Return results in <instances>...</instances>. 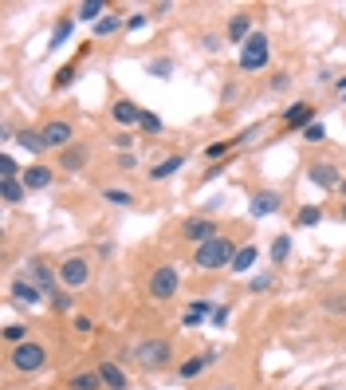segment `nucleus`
<instances>
[{
    "mask_svg": "<svg viewBox=\"0 0 346 390\" xmlns=\"http://www.w3.org/2000/svg\"><path fill=\"white\" fill-rule=\"evenodd\" d=\"M237 241L232 237H212V241H205V245H197V253H193V268H201V272H217V268H228L232 264V256H237Z\"/></svg>",
    "mask_w": 346,
    "mask_h": 390,
    "instance_id": "1",
    "label": "nucleus"
},
{
    "mask_svg": "<svg viewBox=\"0 0 346 390\" xmlns=\"http://www.w3.org/2000/svg\"><path fill=\"white\" fill-rule=\"evenodd\" d=\"M146 292H150L153 304H166V300H173L181 292V272L178 264H158V268L150 272V280H146Z\"/></svg>",
    "mask_w": 346,
    "mask_h": 390,
    "instance_id": "2",
    "label": "nucleus"
},
{
    "mask_svg": "<svg viewBox=\"0 0 346 390\" xmlns=\"http://www.w3.org/2000/svg\"><path fill=\"white\" fill-rule=\"evenodd\" d=\"M9 363H12V371H16V374H36V371L48 367V347L36 343V339H28V343H20V347H12Z\"/></svg>",
    "mask_w": 346,
    "mask_h": 390,
    "instance_id": "3",
    "label": "nucleus"
},
{
    "mask_svg": "<svg viewBox=\"0 0 346 390\" xmlns=\"http://www.w3.org/2000/svg\"><path fill=\"white\" fill-rule=\"evenodd\" d=\"M134 359L142 371H161V367L173 363V343L169 339H142L134 347Z\"/></svg>",
    "mask_w": 346,
    "mask_h": 390,
    "instance_id": "4",
    "label": "nucleus"
},
{
    "mask_svg": "<svg viewBox=\"0 0 346 390\" xmlns=\"http://www.w3.org/2000/svg\"><path fill=\"white\" fill-rule=\"evenodd\" d=\"M271 60V40L264 32H252L248 43L240 48V71H264Z\"/></svg>",
    "mask_w": 346,
    "mask_h": 390,
    "instance_id": "5",
    "label": "nucleus"
},
{
    "mask_svg": "<svg viewBox=\"0 0 346 390\" xmlns=\"http://www.w3.org/2000/svg\"><path fill=\"white\" fill-rule=\"evenodd\" d=\"M24 280H32L43 296H51V292H60V268H51L43 256H32V260L24 264Z\"/></svg>",
    "mask_w": 346,
    "mask_h": 390,
    "instance_id": "6",
    "label": "nucleus"
},
{
    "mask_svg": "<svg viewBox=\"0 0 346 390\" xmlns=\"http://www.w3.org/2000/svg\"><path fill=\"white\" fill-rule=\"evenodd\" d=\"M60 284L67 292L87 288V284H91V260H87V256H63L60 260Z\"/></svg>",
    "mask_w": 346,
    "mask_h": 390,
    "instance_id": "7",
    "label": "nucleus"
},
{
    "mask_svg": "<svg viewBox=\"0 0 346 390\" xmlns=\"http://www.w3.org/2000/svg\"><path fill=\"white\" fill-rule=\"evenodd\" d=\"M40 135H43V146H48V150H67V146H75V127H71L67 119L43 122Z\"/></svg>",
    "mask_w": 346,
    "mask_h": 390,
    "instance_id": "8",
    "label": "nucleus"
},
{
    "mask_svg": "<svg viewBox=\"0 0 346 390\" xmlns=\"http://www.w3.org/2000/svg\"><path fill=\"white\" fill-rule=\"evenodd\" d=\"M220 359V351L217 347H209V351H201V355H193V359H185V363L178 367V379L181 382H193V379H201L205 371H209L212 363Z\"/></svg>",
    "mask_w": 346,
    "mask_h": 390,
    "instance_id": "9",
    "label": "nucleus"
},
{
    "mask_svg": "<svg viewBox=\"0 0 346 390\" xmlns=\"http://www.w3.org/2000/svg\"><path fill=\"white\" fill-rule=\"evenodd\" d=\"M181 237L193 241V245H205V241L220 237V229H217V221L212 217H189L185 225H181Z\"/></svg>",
    "mask_w": 346,
    "mask_h": 390,
    "instance_id": "10",
    "label": "nucleus"
},
{
    "mask_svg": "<svg viewBox=\"0 0 346 390\" xmlns=\"http://www.w3.org/2000/svg\"><path fill=\"white\" fill-rule=\"evenodd\" d=\"M307 178H311V186H319V189H338L342 186V174H338L335 162H311Z\"/></svg>",
    "mask_w": 346,
    "mask_h": 390,
    "instance_id": "11",
    "label": "nucleus"
},
{
    "mask_svg": "<svg viewBox=\"0 0 346 390\" xmlns=\"http://www.w3.org/2000/svg\"><path fill=\"white\" fill-rule=\"evenodd\" d=\"M9 300H12L16 307H36V304L43 300V292L36 288L32 280H24V276H20V280H12V284H9Z\"/></svg>",
    "mask_w": 346,
    "mask_h": 390,
    "instance_id": "12",
    "label": "nucleus"
},
{
    "mask_svg": "<svg viewBox=\"0 0 346 390\" xmlns=\"http://www.w3.org/2000/svg\"><path fill=\"white\" fill-rule=\"evenodd\" d=\"M311 122H315V107H311V102H303V99L291 102V107L283 110V127L287 130H307Z\"/></svg>",
    "mask_w": 346,
    "mask_h": 390,
    "instance_id": "13",
    "label": "nucleus"
},
{
    "mask_svg": "<svg viewBox=\"0 0 346 390\" xmlns=\"http://www.w3.org/2000/svg\"><path fill=\"white\" fill-rule=\"evenodd\" d=\"M24 189L28 194H40V189H48L51 181H55V170H51V166H43V162H36V166H28L24 170Z\"/></svg>",
    "mask_w": 346,
    "mask_h": 390,
    "instance_id": "14",
    "label": "nucleus"
},
{
    "mask_svg": "<svg viewBox=\"0 0 346 390\" xmlns=\"http://www.w3.org/2000/svg\"><path fill=\"white\" fill-rule=\"evenodd\" d=\"M279 205H283L279 189H260V194H252L248 209H252V217H271V213H279Z\"/></svg>",
    "mask_w": 346,
    "mask_h": 390,
    "instance_id": "15",
    "label": "nucleus"
},
{
    "mask_svg": "<svg viewBox=\"0 0 346 390\" xmlns=\"http://www.w3.org/2000/svg\"><path fill=\"white\" fill-rule=\"evenodd\" d=\"M142 115H146V110L138 107L134 99H119L114 107H110V119L119 122V127H138V122H142Z\"/></svg>",
    "mask_w": 346,
    "mask_h": 390,
    "instance_id": "16",
    "label": "nucleus"
},
{
    "mask_svg": "<svg viewBox=\"0 0 346 390\" xmlns=\"http://www.w3.org/2000/svg\"><path fill=\"white\" fill-rule=\"evenodd\" d=\"M225 36H228L232 43H240V48H244V43H248V36H252V16H248V12H237V16H228Z\"/></svg>",
    "mask_w": 346,
    "mask_h": 390,
    "instance_id": "17",
    "label": "nucleus"
},
{
    "mask_svg": "<svg viewBox=\"0 0 346 390\" xmlns=\"http://www.w3.org/2000/svg\"><path fill=\"white\" fill-rule=\"evenodd\" d=\"M67 390H107V382H102L99 367H87V371H75L67 379Z\"/></svg>",
    "mask_w": 346,
    "mask_h": 390,
    "instance_id": "18",
    "label": "nucleus"
},
{
    "mask_svg": "<svg viewBox=\"0 0 346 390\" xmlns=\"http://www.w3.org/2000/svg\"><path fill=\"white\" fill-rule=\"evenodd\" d=\"M99 374H102V382H107V390H126L130 386V374L122 371L119 363H110V359L99 363Z\"/></svg>",
    "mask_w": 346,
    "mask_h": 390,
    "instance_id": "19",
    "label": "nucleus"
},
{
    "mask_svg": "<svg viewBox=\"0 0 346 390\" xmlns=\"http://www.w3.org/2000/svg\"><path fill=\"white\" fill-rule=\"evenodd\" d=\"M87 166V146H67V150H60V170L63 174H83Z\"/></svg>",
    "mask_w": 346,
    "mask_h": 390,
    "instance_id": "20",
    "label": "nucleus"
},
{
    "mask_svg": "<svg viewBox=\"0 0 346 390\" xmlns=\"http://www.w3.org/2000/svg\"><path fill=\"white\" fill-rule=\"evenodd\" d=\"M181 166H185V158H181V154H169L166 162H153L146 178H150V181H166V178H173V174H178Z\"/></svg>",
    "mask_w": 346,
    "mask_h": 390,
    "instance_id": "21",
    "label": "nucleus"
},
{
    "mask_svg": "<svg viewBox=\"0 0 346 390\" xmlns=\"http://www.w3.org/2000/svg\"><path fill=\"white\" fill-rule=\"evenodd\" d=\"M16 146H20V150H28V154H43V150H48V146H43V135H40V130H32V127L16 130Z\"/></svg>",
    "mask_w": 346,
    "mask_h": 390,
    "instance_id": "22",
    "label": "nucleus"
},
{
    "mask_svg": "<svg viewBox=\"0 0 346 390\" xmlns=\"http://www.w3.org/2000/svg\"><path fill=\"white\" fill-rule=\"evenodd\" d=\"M256 256H260V248H256V245H240L237 256H232V264H228V272H248L256 264Z\"/></svg>",
    "mask_w": 346,
    "mask_h": 390,
    "instance_id": "23",
    "label": "nucleus"
},
{
    "mask_svg": "<svg viewBox=\"0 0 346 390\" xmlns=\"http://www.w3.org/2000/svg\"><path fill=\"white\" fill-rule=\"evenodd\" d=\"M0 197H4V205H20L28 197V189L20 178H9V181H0Z\"/></svg>",
    "mask_w": 346,
    "mask_h": 390,
    "instance_id": "24",
    "label": "nucleus"
},
{
    "mask_svg": "<svg viewBox=\"0 0 346 390\" xmlns=\"http://www.w3.org/2000/svg\"><path fill=\"white\" fill-rule=\"evenodd\" d=\"M212 312H217V307H212L209 300H197V304L185 312V320H181V323H185V327H197V323H201L205 315H212Z\"/></svg>",
    "mask_w": 346,
    "mask_h": 390,
    "instance_id": "25",
    "label": "nucleus"
},
{
    "mask_svg": "<svg viewBox=\"0 0 346 390\" xmlns=\"http://www.w3.org/2000/svg\"><path fill=\"white\" fill-rule=\"evenodd\" d=\"M102 12H107V4H102V0H83L75 16H79V20H87V24H91V20L99 24V20H102Z\"/></svg>",
    "mask_w": 346,
    "mask_h": 390,
    "instance_id": "26",
    "label": "nucleus"
},
{
    "mask_svg": "<svg viewBox=\"0 0 346 390\" xmlns=\"http://www.w3.org/2000/svg\"><path fill=\"white\" fill-rule=\"evenodd\" d=\"M319 221H323V209H319V205H303V209L296 213V225H299V229H311V225H319Z\"/></svg>",
    "mask_w": 346,
    "mask_h": 390,
    "instance_id": "27",
    "label": "nucleus"
},
{
    "mask_svg": "<svg viewBox=\"0 0 346 390\" xmlns=\"http://www.w3.org/2000/svg\"><path fill=\"white\" fill-rule=\"evenodd\" d=\"M287 256H291V237H287V233H279V237L271 241V260H276V268L287 260Z\"/></svg>",
    "mask_w": 346,
    "mask_h": 390,
    "instance_id": "28",
    "label": "nucleus"
},
{
    "mask_svg": "<svg viewBox=\"0 0 346 390\" xmlns=\"http://www.w3.org/2000/svg\"><path fill=\"white\" fill-rule=\"evenodd\" d=\"M51 307H55V312H63V315H71L75 312V296H71V292H51Z\"/></svg>",
    "mask_w": 346,
    "mask_h": 390,
    "instance_id": "29",
    "label": "nucleus"
},
{
    "mask_svg": "<svg viewBox=\"0 0 346 390\" xmlns=\"http://www.w3.org/2000/svg\"><path fill=\"white\" fill-rule=\"evenodd\" d=\"M9 178H24V170L16 166L12 154H0V181H9Z\"/></svg>",
    "mask_w": 346,
    "mask_h": 390,
    "instance_id": "30",
    "label": "nucleus"
},
{
    "mask_svg": "<svg viewBox=\"0 0 346 390\" xmlns=\"http://www.w3.org/2000/svg\"><path fill=\"white\" fill-rule=\"evenodd\" d=\"M4 343H9V347L28 343V327H24V323H9V327H4Z\"/></svg>",
    "mask_w": 346,
    "mask_h": 390,
    "instance_id": "31",
    "label": "nucleus"
},
{
    "mask_svg": "<svg viewBox=\"0 0 346 390\" xmlns=\"http://www.w3.org/2000/svg\"><path fill=\"white\" fill-rule=\"evenodd\" d=\"M323 312H327V315H346V292H342V296L335 292V296L323 300Z\"/></svg>",
    "mask_w": 346,
    "mask_h": 390,
    "instance_id": "32",
    "label": "nucleus"
},
{
    "mask_svg": "<svg viewBox=\"0 0 346 390\" xmlns=\"http://www.w3.org/2000/svg\"><path fill=\"white\" fill-rule=\"evenodd\" d=\"M122 28V16H102L99 24H94V36H114Z\"/></svg>",
    "mask_w": 346,
    "mask_h": 390,
    "instance_id": "33",
    "label": "nucleus"
},
{
    "mask_svg": "<svg viewBox=\"0 0 346 390\" xmlns=\"http://www.w3.org/2000/svg\"><path fill=\"white\" fill-rule=\"evenodd\" d=\"M102 197H107L110 205H134V194H130V189H107Z\"/></svg>",
    "mask_w": 346,
    "mask_h": 390,
    "instance_id": "34",
    "label": "nucleus"
},
{
    "mask_svg": "<svg viewBox=\"0 0 346 390\" xmlns=\"http://www.w3.org/2000/svg\"><path fill=\"white\" fill-rule=\"evenodd\" d=\"M232 146H237V142H212V146H205V158L217 162V158H225V154L232 150Z\"/></svg>",
    "mask_w": 346,
    "mask_h": 390,
    "instance_id": "35",
    "label": "nucleus"
},
{
    "mask_svg": "<svg viewBox=\"0 0 346 390\" xmlns=\"http://www.w3.org/2000/svg\"><path fill=\"white\" fill-rule=\"evenodd\" d=\"M150 75L169 79V75H173V60H153V63H150Z\"/></svg>",
    "mask_w": 346,
    "mask_h": 390,
    "instance_id": "36",
    "label": "nucleus"
},
{
    "mask_svg": "<svg viewBox=\"0 0 346 390\" xmlns=\"http://www.w3.org/2000/svg\"><path fill=\"white\" fill-rule=\"evenodd\" d=\"M67 36H71V20H60V24H55V32H51V48H60Z\"/></svg>",
    "mask_w": 346,
    "mask_h": 390,
    "instance_id": "37",
    "label": "nucleus"
},
{
    "mask_svg": "<svg viewBox=\"0 0 346 390\" xmlns=\"http://www.w3.org/2000/svg\"><path fill=\"white\" fill-rule=\"evenodd\" d=\"M138 127H142L146 135H161V119H158V115H150V110L142 115V122H138Z\"/></svg>",
    "mask_w": 346,
    "mask_h": 390,
    "instance_id": "38",
    "label": "nucleus"
},
{
    "mask_svg": "<svg viewBox=\"0 0 346 390\" xmlns=\"http://www.w3.org/2000/svg\"><path fill=\"white\" fill-rule=\"evenodd\" d=\"M71 83H75V63L60 68V75H55V87H60V91H63V87H71Z\"/></svg>",
    "mask_w": 346,
    "mask_h": 390,
    "instance_id": "39",
    "label": "nucleus"
},
{
    "mask_svg": "<svg viewBox=\"0 0 346 390\" xmlns=\"http://www.w3.org/2000/svg\"><path fill=\"white\" fill-rule=\"evenodd\" d=\"M71 327H75L79 335H91V331H94V320H91V315H75V320H71Z\"/></svg>",
    "mask_w": 346,
    "mask_h": 390,
    "instance_id": "40",
    "label": "nucleus"
},
{
    "mask_svg": "<svg viewBox=\"0 0 346 390\" xmlns=\"http://www.w3.org/2000/svg\"><path fill=\"white\" fill-rule=\"evenodd\" d=\"M146 24H150V12H134V16L126 20V28H130V32H142Z\"/></svg>",
    "mask_w": 346,
    "mask_h": 390,
    "instance_id": "41",
    "label": "nucleus"
},
{
    "mask_svg": "<svg viewBox=\"0 0 346 390\" xmlns=\"http://www.w3.org/2000/svg\"><path fill=\"white\" fill-rule=\"evenodd\" d=\"M287 87H291V75H287V71H279V75H271V91H287Z\"/></svg>",
    "mask_w": 346,
    "mask_h": 390,
    "instance_id": "42",
    "label": "nucleus"
},
{
    "mask_svg": "<svg viewBox=\"0 0 346 390\" xmlns=\"http://www.w3.org/2000/svg\"><path fill=\"white\" fill-rule=\"evenodd\" d=\"M303 138H307V142H323V138H327V130H323L319 122H311V127L303 130Z\"/></svg>",
    "mask_w": 346,
    "mask_h": 390,
    "instance_id": "43",
    "label": "nucleus"
},
{
    "mask_svg": "<svg viewBox=\"0 0 346 390\" xmlns=\"http://www.w3.org/2000/svg\"><path fill=\"white\" fill-rule=\"evenodd\" d=\"M248 288H252V292H268V288H271V276H256Z\"/></svg>",
    "mask_w": 346,
    "mask_h": 390,
    "instance_id": "44",
    "label": "nucleus"
},
{
    "mask_svg": "<svg viewBox=\"0 0 346 390\" xmlns=\"http://www.w3.org/2000/svg\"><path fill=\"white\" fill-rule=\"evenodd\" d=\"M217 43H220V40H217L212 32H205V36H201V48H205V51H217Z\"/></svg>",
    "mask_w": 346,
    "mask_h": 390,
    "instance_id": "45",
    "label": "nucleus"
},
{
    "mask_svg": "<svg viewBox=\"0 0 346 390\" xmlns=\"http://www.w3.org/2000/svg\"><path fill=\"white\" fill-rule=\"evenodd\" d=\"M114 146H119V150H130V146H134V138H130V135H114Z\"/></svg>",
    "mask_w": 346,
    "mask_h": 390,
    "instance_id": "46",
    "label": "nucleus"
},
{
    "mask_svg": "<svg viewBox=\"0 0 346 390\" xmlns=\"http://www.w3.org/2000/svg\"><path fill=\"white\" fill-rule=\"evenodd\" d=\"M209 320H212V323H217V327H220V323H225V320H228V307H217V312H212V315H209Z\"/></svg>",
    "mask_w": 346,
    "mask_h": 390,
    "instance_id": "47",
    "label": "nucleus"
},
{
    "mask_svg": "<svg viewBox=\"0 0 346 390\" xmlns=\"http://www.w3.org/2000/svg\"><path fill=\"white\" fill-rule=\"evenodd\" d=\"M335 91H338V95H346V75H342V79H335Z\"/></svg>",
    "mask_w": 346,
    "mask_h": 390,
    "instance_id": "48",
    "label": "nucleus"
},
{
    "mask_svg": "<svg viewBox=\"0 0 346 390\" xmlns=\"http://www.w3.org/2000/svg\"><path fill=\"white\" fill-rule=\"evenodd\" d=\"M338 189H342V197H346V178H342V186H338Z\"/></svg>",
    "mask_w": 346,
    "mask_h": 390,
    "instance_id": "49",
    "label": "nucleus"
},
{
    "mask_svg": "<svg viewBox=\"0 0 346 390\" xmlns=\"http://www.w3.org/2000/svg\"><path fill=\"white\" fill-rule=\"evenodd\" d=\"M220 390H237V386H232V382H228V386H220Z\"/></svg>",
    "mask_w": 346,
    "mask_h": 390,
    "instance_id": "50",
    "label": "nucleus"
},
{
    "mask_svg": "<svg viewBox=\"0 0 346 390\" xmlns=\"http://www.w3.org/2000/svg\"><path fill=\"white\" fill-rule=\"evenodd\" d=\"M342 221H346V205H342Z\"/></svg>",
    "mask_w": 346,
    "mask_h": 390,
    "instance_id": "51",
    "label": "nucleus"
},
{
    "mask_svg": "<svg viewBox=\"0 0 346 390\" xmlns=\"http://www.w3.org/2000/svg\"><path fill=\"white\" fill-rule=\"evenodd\" d=\"M327 390H338V386H327Z\"/></svg>",
    "mask_w": 346,
    "mask_h": 390,
    "instance_id": "52",
    "label": "nucleus"
},
{
    "mask_svg": "<svg viewBox=\"0 0 346 390\" xmlns=\"http://www.w3.org/2000/svg\"><path fill=\"white\" fill-rule=\"evenodd\" d=\"M342 102H346V95H342Z\"/></svg>",
    "mask_w": 346,
    "mask_h": 390,
    "instance_id": "53",
    "label": "nucleus"
}]
</instances>
